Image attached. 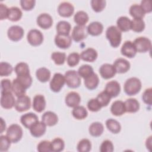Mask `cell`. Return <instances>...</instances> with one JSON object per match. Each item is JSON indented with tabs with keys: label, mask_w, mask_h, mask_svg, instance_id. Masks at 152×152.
Here are the masks:
<instances>
[{
	"label": "cell",
	"mask_w": 152,
	"mask_h": 152,
	"mask_svg": "<svg viewBox=\"0 0 152 152\" xmlns=\"http://www.w3.org/2000/svg\"><path fill=\"white\" fill-rule=\"evenodd\" d=\"M65 83L72 88H76L80 87L81 84V77L75 70H68L64 75Z\"/></svg>",
	"instance_id": "4"
},
{
	"label": "cell",
	"mask_w": 152,
	"mask_h": 152,
	"mask_svg": "<svg viewBox=\"0 0 152 152\" xmlns=\"http://www.w3.org/2000/svg\"><path fill=\"white\" fill-rule=\"evenodd\" d=\"M36 1L34 0H21L20 5L25 11L31 10L35 5Z\"/></svg>",
	"instance_id": "55"
},
{
	"label": "cell",
	"mask_w": 152,
	"mask_h": 152,
	"mask_svg": "<svg viewBox=\"0 0 152 152\" xmlns=\"http://www.w3.org/2000/svg\"><path fill=\"white\" fill-rule=\"evenodd\" d=\"M99 150L101 152H112L114 150L113 144L110 140H106L102 142Z\"/></svg>",
	"instance_id": "52"
},
{
	"label": "cell",
	"mask_w": 152,
	"mask_h": 152,
	"mask_svg": "<svg viewBox=\"0 0 152 152\" xmlns=\"http://www.w3.org/2000/svg\"><path fill=\"white\" fill-rule=\"evenodd\" d=\"M23 16L21 10L17 7H12L9 8L8 19L11 21H17Z\"/></svg>",
	"instance_id": "37"
},
{
	"label": "cell",
	"mask_w": 152,
	"mask_h": 152,
	"mask_svg": "<svg viewBox=\"0 0 152 152\" xmlns=\"http://www.w3.org/2000/svg\"><path fill=\"white\" fill-rule=\"evenodd\" d=\"M137 52L145 53L150 50L151 48V40L144 36L137 37L133 42Z\"/></svg>",
	"instance_id": "5"
},
{
	"label": "cell",
	"mask_w": 152,
	"mask_h": 152,
	"mask_svg": "<svg viewBox=\"0 0 152 152\" xmlns=\"http://www.w3.org/2000/svg\"><path fill=\"white\" fill-rule=\"evenodd\" d=\"M106 37L113 48H117L122 41V33L115 26H110L106 31Z\"/></svg>",
	"instance_id": "1"
},
{
	"label": "cell",
	"mask_w": 152,
	"mask_h": 152,
	"mask_svg": "<svg viewBox=\"0 0 152 152\" xmlns=\"http://www.w3.org/2000/svg\"><path fill=\"white\" fill-rule=\"evenodd\" d=\"M52 151L60 152L64 150L65 148L64 141L61 138H55L51 141Z\"/></svg>",
	"instance_id": "41"
},
{
	"label": "cell",
	"mask_w": 152,
	"mask_h": 152,
	"mask_svg": "<svg viewBox=\"0 0 152 152\" xmlns=\"http://www.w3.org/2000/svg\"><path fill=\"white\" fill-rule=\"evenodd\" d=\"M145 13L151 12L152 11V7L151 5V1L149 0L141 1L140 5Z\"/></svg>",
	"instance_id": "56"
},
{
	"label": "cell",
	"mask_w": 152,
	"mask_h": 152,
	"mask_svg": "<svg viewBox=\"0 0 152 152\" xmlns=\"http://www.w3.org/2000/svg\"><path fill=\"white\" fill-rule=\"evenodd\" d=\"M111 98L112 97L104 90L100 92L96 97L102 107L107 106L110 103Z\"/></svg>",
	"instance_id": "45"
},
{
	"label": "cell",
	"mask_w": 152,
	"mask_h": 152,
	"mask_svg": "<svg viewBox=\"0 0 152 152\" xmlns=\"http://www.w3.org/2000/svg\"><path fill=\"white\" fill-rule=\"evenodd\" d=\"M50 71L45 67L38 68L36 71V76L37 79L41 83H46L50 80Z\"/></svg>",
	"instance_id": "31"
},
{
	"label": "cell",
	"mask_w": 152,
	"mask_h": 152,
	"mask_svg": "<svg viewBox=\"0 0 152 152\" xmlns=\"http://www.w3.org/2000/svg\"><path fill=\"white\" fill-rule=\"evenodd\" d=\"M87 107L91 112H96L99 111L102 107L96 98L90 99L87 103Z\"/></svg>",
	"instance_id": "51"
},
{
	"label": "cell",
	"mask_w": 152,
	"mask_h": 152,
	"mask_svg": "<svg viewBox=\"0 0 152 152\" xmlns=\"http://www.w3.org/2000/svg\"><path fill=\"white\" fill-rule=\"evenodd\" d=\"M65 102L68 107L74 108L80 104L81 102V97L77 92L71 91L66 95Z\"/></svg>",
	"instance_id": "20"
},
{
	"label": "cell",
	"mask_w": 152,
	"mask_h": 152,
	"mask_svg": "<svg viewBox=\"0 0 152 152\" xmlns=\"http://www.w3.org/2000/svg\"><path fill=\"white\" fill-rule=\"evenodd\" d=\"M116 73L124 74L126 72L130 69V63L126 59L119 58L116 59L113 64Z\"/></svg>",
	"instance_id": "18"
},
{
	"label": "cell",
	"mask_w": 152,
	"mask_h": 152,
	"mask_svg": "<svg viewBox=\"0 0 152 152\" xmlns=\"http://www.w3.org/2000/svg\"><path fill=\"white\" fill-rule=\"evenodd\" d=\"M42 121L48 126L55 125L58 122V116L52 111H47L42 116Z\"/></svg>",
	"instance_id": "23"
},
{
	"label": "cell",
	"mask_w": 152,
	"mask_h": 152,
	"mask_svg": "<svg viewBox=\"0 0 152 152\" xmlns=\"http://www.w3.org/2000/svg\"><path fill=\"white\" fill-rule=\"evenodd\" d=\"M84 85L86 87L90 90L96 88L99 84V78L98 75L93 72L92 74L84 78Z\"/></svg>",
	"instance_id": "28"
},
{
	"label": "cell",
	"mask_w": 152,
	"mask_h": 152,
	"mask_svg": "<svg viewBox=\"0 0 152 152\" xmlns=\"http://www.w3.org/2000/svg\"><path fill=\"white\" fill-rule=\"evenodd\" d=\"M24 31L22 27L18 25H14L8 28L7 36L10 40L13 42L20 40L24 36Z\"/></svg>",
	"instance_id": "9"
},
{
	"label": "cell",
	"mask_w": 152,
	"mask_h": 152,
	"mask_svg": "<svg viewBox=\"0 0 152 152\" xmlns=\"http://www.w3.org/2000/svg\"><path fill=\"white\" fill-rule=\"evenodd\" d=\"M39 121L37 116L32 112L26 113L20 118V122L26 128L29 129L34 124Z\"/></svg>",
	"instance_id": "21"
},
{
	"label": "cell",
	"mask_w": 152,
	"mask_h": 152,
	"mask_svg": "<svg viewBox=\"0 0 152 152\" xmlns=\"http://www.w3.org/2000/svg\"><path fill=\"white\" fill-rule=\"evenodd\" d=\"M27 88L18 80L17 78L13 80L12 82V88L11 90L12 93L17 97L24 95L26 94Z\"/></svg>",
	"instance_id": "32"
},
{
	"label": "cell",
	"mask_w": 152,
	"mask_h": 152,
	"mask_svg": "<svg viewBox=\"0 0 152 152\" xmlns=\"http://www.w3.org/2000/svg\"><path fill=\"white\" fill-rule=\"evenodd\" d=\"M121 54L128 58H134L137 54V50L133 42L130 40L125 41L121 49Z\"/></svg>",
	"instance_id": "13"
},
{
	"label": "cell",
	"mask_w": 152,
	"mask_h": 152,
	"mask_svg": "<svg viewBox=\"0 0 152 152\" xmlns=\"http://www.w3.org/2000/svg\"><path fill=\"white\" fill-rule=\"evenodd\" d=\"M27 40L28 43L33 46H38L43 42V35L37 29H31L27 33Z\"/></svg>",
	"instance_id": "6"
},
{
	"label": "cell",
	"mask_w": 152,
	"mask_h": 152,
	"mask_svg": "<svg viewBox=\"0 0 152 152\" xmlns=\"http://www.w3.org/2000/svg\"><path fill=\"white\" fill-rule=\"evenodd\" d=\"M6 129V124L5 121L2 118H1V133H2Z\"/></svg>",
	"instance_id": "58"
},
{
	"label": "cell",
	"mask_w": 152,
	"mask_h": 152,
	"mask_svg": "<svg viewBox=\"0 0 152 152\" xmlns=\"http://www.w3.org/2000/svg\"><path fill=\"white\" fill-rule=\"evenodd\" d=\"M106 126L107 129L113 134H118L121 130V125L116 120L109 118L106 121Z\"/></svg>",
	"instance_id": "35"
},
{
	"label": "cell",
	"mask_w": 152,
	"mask_h": 152,
	"mask_svg": "<svg viewBox=\"0 0 152 152\" xmlns=\"http://www.w3.org/2000/svg\"><path fill=\"white\" fill-rule=\"evenodd\" d=\"M125 112L128 113H135L140 109V103L135 98H129L124 102Z\"/></svg>",
	"instance_id": "27"
},
{
	"label": "cell",
	"mask_w": 152,
	"mask_h": 152,
	"mask_svg": "<svg viewBox=\"0 0 152 152\" xmlns=\"http://www.w3.org/2000/svg\"><path fill=\"white\" fill-rule=\"evenodd\" d=\"M110 112L112 115L116 116H119L124 115L125 112L124 102L122 100H115L110 106Z\"/></svg>",
	"instance_id": "26"
},
{
	"label": "cell",
	"mask_w": 152,
	"mask_h": 152,
	"mask_svg": "<svg viewBox=\"0 0 152 152\" xmlns=\"http://www.w3.org/2000/svg\"><path fill=\"white\" fill-rule=\"evenodd\" d=\"M12 83L9 79H3L1 81V93L12 91Z\"/></svg>",
	"instance_id": "54"
},
{
	"label": "cell",
	"mask_w": 152,
	"mask_h": 152,
	"mask_svg": "<svg viewBox=\"0 0 152 152\" xmlns=\"http://www.w3.org/2000/svg\"><path fill=\"white\" fill-rule=\"evenodd\" d=\"M80 55V59L82 60L86 61V62H93L97 58L98 53L96 50L92 48H88L86 49V50H83Z\"/></svg>",
	"instance_id": "24"
},
{
	"label": "cell",
	"mask_w": 152,
	"mask_h": 152,
	"mask_svg": "<svg viewBox=\"0 0 152 152\" xmlns=\"http://www.w3.org/2000/svg\"><path fill=\"white\" fill-rule=\"evenodd\" d=\"M13 70L12 65L7 62H1L0 63V75L5 77L10 75Z\"/></svg>",
	"instance_id": "46"
},
{
	"label": "cell",
	"mask_w": 152,
	"mask_h": 152,
	"mask_svg": "<svg viewBox=\"0 0 152 152\" xmlns=\"http://www.w3.org/2000/svg\"><path fill=\"white\" fill-rule=\"evenodd\" d=\"M37 25L43 29H48L53 24V19L48 13H42L38 15L36 19Z\"/></svg>",
	"instance_id": "15"
},
{
	"label": "cell",
	"mask_w": 152,
	"mask_h": 152,
	"mask_svg": "<svg viewBox=\"0 0 152 152\" xmlns=\"http://www.w3.org/2000/svg\"><path fill=\"white\" fill-rule=\"evenodd\" d=\"M80 55L77 52H72L69 54L66 58L68 65L71 67L77 65L80 62Z\"/></svg>",
	"instance_id": "47"
},
{
	"label": "cell",
	"mask_w": 152,
	"mask_h": 152,
	"mask_svg": "<svg viewBox=\"0 0 152 152\" xmlns=\"http://www.w3.org/2000/svg\"><path fill=\"white\" fill-rule=\"evenodd\" d=\"M87 30L88 34L93 36H97L102 33L103 31V26L99 21H93L88 25Z\"/></svg>",
	"instance_id": "25"
},
{
	"label": "cell",
	"mask_w": 152,
	"mask_h": 152,
	"mask_svg": "<svg viewBox=\"0 0 152 152\" xmlns=\"http://www.w3.org/2000/svg\"><path fill=\"white\" fill-rule=\"evenodd\" d=\"M14 71L17 76L30 74V69L28 64L24 62L18 63L14 67Z\"/></svg>",
	"instance_id": "39"
},
{
	"label": "cell",
	"mask_w": 152,
	"mask_h": 152,
	"mask_svg": "<svg viewBox=\"0 0 152 152\" xmlns=\"http://www.w3.org/2000/svg\"><path fill=\"white\" fill-rule=\"evenodd\" d=\"M56 29L58 34H59L69 35L71 26L69 22L62 20L57 23L56 26Z\"/></svg>",
	"instance_id": "33"
},
{
	"label": "cell",
	"mask_w": 152,
	"mask_h": 152,
	"mask_svg": "<svg viewBox=\"0 0 152 152\" xmlns=\"http://www.w3.org/2000/svg\"><path fill=\"white\" fill-rule=\"evenodd\" d=\"M9 8L6 5L0 3V20H3L8 18Z\"/></svg>",
	"instance_id": "57"
},
{
	"label": "cell",
	"mask_w": 152,
	"mask_h": 152,
	"mask_svg": "<svg viewBox=\"0 0 152 152\" xmlns=\"http://www.w3.org/2000/svg\"><path fill=\"white\" fill-rule=\"evenodd\" d=\"M151 136H150L145 141V145L147 148H149V150H150V148L151 147Z\"/></svg>",
	"instance_id": "59"
},
{
	"label": "cell",
	"mask_w": 152,
	"mask_h": 152,
	"mask_svg": "<svg viewBox=\"0 0 152 152\" xmlns=\"http://www.w3.org/2000/svg\"><path fill=\"white\" fill-rule=\"evenodd\" d=\"M65 83V80L64 75L59 72L55 73L50 81V88L52 91L55 93L59 92L62 88L64 87Z\"/></svg>",
	"instance_id": "7"
},
{
	"label": "cell",
	"mask_w": 152,
	"mask_h": 152,
	"mask_svg": "<svg viewBox=\"0 0 152 152\" xmlns=\"http://www.w3.org/2000/svg\"><path fill=\"white\" fill-rule=\"evenodd\" d=\"M23 129L17 124H11L7 129L6 135L12 143H17L20 141L23 137Z\"/></svg>",
	"instance_id": "3"
},
{
	"label": "cell",
	"mask_w": 152,
	"mask_h": 152,
	"mask_svg": "<svg viewBox=\"0 0 152 152\" xmlns=\"http://www.w3.org/2000/svg\"><path fill=\"white\" fill-rule=\"evenodd\" d=\"M88 32L85 26H75L72 31L71 37L74 41L79 42L87 37Z\"/></svg>",
	"instance_id": "10"
},
{
	"label": "cell",
	"mask_w": 152,
	"mask_h": 152,
	"mask_svg": "<svg viewBox=\"0 0 152 152\" xmlns=\"http://www.w3.org/2000/svg\"><path fill=\"white\" fill-rule=\"evenodd\" d=\"M145 22L141 18H134L131 20V30L136 33L142 32L145 28Z\"/></svg>",
	"instance_id": "40"
},
{
	"label": "cell",
	"mask_w": 152,
	"mask_h": 152,
	"mask_svg": "<svg viewBox=\"0 0 152 152\" xmlns=\"http://www.w3.org/2000/svg\"><path fill=\"white\" fill-rule=\"evenodd\" d=\"M131 20L126 16H121L119 17L116 21L118 28L121 31H128L131 30Z\"/></svg>",
	"instance_id": "29"
},
{
	"label": "cell",
	"mask_w": 152,
	"mask_h": 152,
	"mask_svg": "<svg viewBox=\"0 0 152 152\" xmlns=\"http://www.w3.org/2000/svg\"><path fill=\"white\" fill-rule=\"evenodd\" d=\"M54 42L57 47L65 49L69 48L72 44V37L69 35L57 34L54 39Z\"/></svg>",
	"instance_id": "12"
},
{
	"label": "cell",
	"mask_w": 152,
	"mask_h": 152,
	"mask_svg": "<svg viewBox=\"0 0 152 152\" xmlns=\"http://www.w3.org/2000/svg\"><path fill=\"white\" fill-rule=\"evenodd\" d=\"M77 72L80 77L84 79L92 74L94 72V71L91 66L88 64H84L78 68Z\"/></svg>",
	"instance_id": "42"
},
{
	"label": "cell",
	"mask_w": 152,
	"mask_h": 152,
	"mask_svg": "<svg viewBox=\"0 0 152 152\" xmlns=\"http://www.w3.org/2000/svg\"><path fill=\"white\" fill-rule=\"evenodd\" d=\"M99 73L103 78L107 80L113 77L116 72L113 65L106 63L100 66Z\"/></svg>",
	"instance_id": "16"
},
{
	"label": "cell",
	"mask_w": 152,
	"mask_h": 152,
	"mask_svg": "<svg viewBox=\"0 0 152 152\" xmlns=\"http://www.w3.org/2000/svg\"><path fill=\"white\" fill-rule=\"evenodd\" d=\"M66 54L64 52H54L51 54V59L58 65H63L66 60Z\"/></svg>",
	"instance_id": "44"
},
{
	"label": "cell",
	"mask_w": 152,
	"mask_h": 152,
	"mask_svg": "<svg viewBox=\"0 0 152 152\" xmlns=\"http://www.w3.org/2000/svg\"><path fill=\"white\" fill-rule=\"evenodd\" d=\"M89 17L87 13L84 11H77L74 16V22L78 26H85L88 21Z\"/></svg>",
	"instance_id": "34"
},
{
	"label": "cell",
	"mask_w": 152,
	"mask_h": 152,
	"mask_svg": "<svg viewBox=\"0 0 152 152\" xmlns=\"http://www.w3.org/2000/svg\"><path fill=\"white\" fill-rule=\"evenodd\" d=\"M74 12V7L69 2H62L58 7L59 15L63 17H69Z\"/></svg>",
	"instance_id": "14"
},
{
	"label": "cell",
	"mask_w": 152,
	"mask_h": 152,
	"mask_svg": "<svg viewBox=\"0 0 152 152\" xmlns=\"http://www.w3.org/2000/svg\"><path fill=\"white\" fill-rule=\"evenodd\" d=\"M88 131L90 134L93 137H100L104 131L103 125L99 122H93L89 126Z\"/></svg>",
	"instance_id": "30"
},
{
	"label": "cell",
	"mask_w": 152,
	"mask_h": 152,
	"mask_svg": "<svg viewBox=\"0 0 152 152\" xmlns=\"http://www.w3.org/2000/svg\"><path fill=\"white\" fill-rule=\"evenodd\" d=\"M77 149L79 152H88L91 149V143L87 138L82 139L78 142Z\"/></svg>",
	"instance_id": "43"
},
{
	"label": "cell",
	"mask_w": 152,
	"mask_h": 152,
	"mask_svg": "<svg viewBox=\"0 0 152 152\" xmlns=\"http://www.w3.org/2000/svg\"><path fill=\"white\" fill-rule=\"evenodd\" d=\"M72 116L78 120H82L87 118L88 112L87 109L83 106H77L73 108L72 110Z\"/></svg>",
	"instance_id": "38"
},
{
	"label": "cell",
	"mask_w": 152,
	"mask_h": 152,
	"mask_svg": "<svg viewBox=\"0 0 152 152\" xmlns=\"http://www.w3.org/2000/svg\"><path fill=\"white\" fill-rule=\"evenodd\" d=\"M129 14L134 18H141L142 19L145 16V12L140 5L137 4H132L129 10Z\"/></svg>",
	"instance_id": "36"
},
{
	"label": "cell",
	"mask_w": 152,
	"mask_h": 152,
	"mask_svg": "<svg viewBox=\"0 0 152 152\" xmlns=\"http://www.w3.org/2000/svg\"><path fill=\"white\" fill-rule=\"evenodd\" d=\"M142 99L143 102L151 106L152 104V88H148L144 90L142 95Z\"/></svg>",
	"instance_id": "53"
},
{
	"label": "cell",
	"mask_w": 152,
	"mask_h": 152,
	"mask_svg": "<svg viewBox=\"0 0 152 152\" xmlns=\"http://www.w3.org/2000/svg\"><path fill=\"white\" fill-rule=\"evenodd\" d=\"M46 100L43 95L36 94L33 100V109L37 112L40 113L43 112L46 107Z\"/></svg>",
	"instance_id": "22"
},
{
	"label": "cell",
	"mask_w": 152,
	"mask_h": 152,
	"mask_svg": "<svg viewBox=\"0 0 152 152\" xmlns=\"http://www.w3.org/2000/svg\"><path fill=\"white\" fill-rule=\"evenodd\" d=\"M141 87V81L139 78L137 77H131L125 81L124 90L127 95L134 96L140 91Z\"/></svg>",
	"instance_id": "2"
},
{
	"label": "cell",
	"mask_w": 152,
	"mask_h": 152,
	"mask_svg": "<svg viewBox=\"0 0 152 152\" xmlns=\"http://www.w3.org/2000/svg\"><path fill=\"white\" fill-rule=\"evenodd\" d=\"M14 107L15 110L19 112H23L28 110L31 107L30 98L26 94L17 97Z\"/></svg>",
	"instance_id": "8"
},
{
	"label": "cell",
	"mask_w": 152,
	"mask_h": 152,
	"mask_svg": "<svg viewBox=\"0 0 152 152\" xmlns=\"http://www.w3.org/2000/svg\"><path fill=\"white\" fill-rule=\"evenodd\" d=\"M37 150L39 152H50L52 151L51 142L48 140L41 141L37 146Z\"/></svg>",
	"instance_id": "50"
},
{
	"label": "cell",
	"mask_w": 152,
	"mask_h": 152,
	"mask_svg": "<svg viewBox=\"0 0 152 152\" xmlns=\"http://www.w3.org/2000/svg\"><path fill=\"white\" fill-rule=\"evenodd\" d=\"M91 6L93 11L96 12H101L106 7V2L104 0H91Z\"/></svg>",
	"instance_id": "48"
},
{
	"label": "cell",
	"mask_w": 152,
	"mask_h": 152,
	"mask_svg": "<svg viewBox=\"0 0 152 152\" xmlns=\"http://www.w3.org/2000/svg\"><path fill=\"white\" fill-rule=\"evenodd\" d=\"M11 141L7 135H1L0 137V151L1 152L7 151L10 148Z\"/></svg>",
	"instance_id": "49"
},
{
	"label": "cell",
	"mask_w": 152,
	"mask_h": 152,
	"mask_svg": "<svg viewBox=\"0 0 152 152\" xmlns=\"http://www.w3.org/2000/svg\"><path fill=\"white\" fill-rule=\"evenodd\" d=\"M46 126L42 121H38L29 128L30 134L35 138L40 137L46 132Z\"/></svg>",
	"instance_id": "19"
},
{
	"label": "cell",
	"mask_w": 152,
	"mask_h": 152,
	"mask_svg": "<svg viewBox=\"0 0 152 152\" xmlns=\"http://www.w3.org/2000/svg\"><path fill=\"white\" fill-rule=\"evenodd\" d=\"M15 99L11 91L1 93V106L5 109H10L15 106Z\"/></svg>",
	"instance_id": "11"
},
{
	"label": "cell",
	"mask_w": 152,
	"mask_h": 152,
	"mask_svg": "<svg viewBox=\"0 0 152 152\" xmlns=\"http://www.w3.org/2000/svg\"><path fill=\"white\" fill-rule=\"evenodd\" d=\"M111 97H117L121 92L120 84L115 80L110 81L106 84L104 90Z\"/></svg>",
	"instance_id": "17"
}]
</instances>
